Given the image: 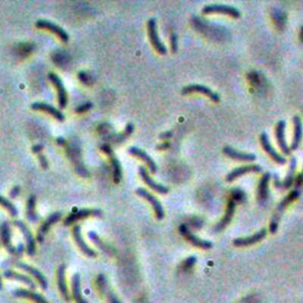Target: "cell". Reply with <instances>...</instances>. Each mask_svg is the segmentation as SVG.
Instances as JSON below:
<instances>
[{
  "label": "cell",
  "instance_id": "cell-1",
  "mask_svg": "<svg viewBox=\"0 0 303 303\" xmlns=\"http://www.w3.org/2000/svg\"><path fill=\"white\" fill-rule=\"evenodd\" d=\"M0 240H1L2 245L5 246V249L7 250L11 255L16 256V257H20V256L24 253L25 247L23 244H20L19 246H14L11 241V229H10V223L8 221H2L0 224Z\"/></svg>",
  "mask_w": 303,
  "mask_h": 303
},
{
  "label": "cell",
  "instance_id": "cell-2",
  "mask_svg": "<svg viewBox=\"0 0 303 303\" xmlns=\"http://www.w3.org/2000/svg\"><path fill=\"white\" fill-rule=\"evenodd\" d=\"M299 197H300V189H297V188L293 189V191H291L290 193L288 194V196L285 197L284 199L278 204L277 209H276L275 214H273V219H272V221H270V232H272V234H275V232L277 231L279 219H281L282 213H283V212L285 211V208H287L289 204L293 203L294 200L299 199Z\"/></svg>",
  "mask_w": 303,
  "mask_h": 303
},
{
  "label": "cell",
  "instance_id": "cell-3",
  "mask_svg": "<svg viewBox=\"0 0 303 303\" xmlns=\"http://www.w3.org/2000/svg\"><path fill=\"white\" fill-rule=\"evenodd\" d=\"M147 30H148V37H150L152 45L155 49V51L160 55H166L167 54V49L164 43L160 39L159 33H158V24H156L155 18H151L147 23Z\"/></svg>",
  "mask_w": 303,
  "mask_h": 303
},
{
  "label": "cell",
  "instance_id": "cell-4",
  "mask_svg": "<svg viewBox=\"0 0 303 303\" xmlns=\"http://www.w3.org/2000/svg\"><path fill=\"white\" fill-rule=\"evenodd\" d=\"M103 212L100 209H82V210H74L72 213H70L68 217L64 219V225L69 226L71 224L76 223L78 220L86 219L89 217H102Z\"/></svg>",
  "mask_w": 303,
  "mask_h": 303
},
{
  "label": "cell",
  "instance_id": "cell-5",
  "mask_svg": "<svg viewBox=\"0 0 303 303\" xmlns=\"http://www.w3.org/2000/svg\"><path fill=\"white\" fill-rule=\"evenodd\" d=\"M135 193L138 194L139 197L144 198L146 202H148V203L151 204L152 209H153L154 213H155L156 219H159V220L164 219V217H165L164 208H162L161 203H160L159 200L156 199V198L154 197L150 191H147V189H146V188H136L135 189Z\"/></svg>",
  "mask_w": 303,
  "mask_h": 303
},
{
  "label": "cell",
  "instance_id": "cell-6",
  "mask_svg": "<svg viewBox=\"0 0 303 303\" xmlns=\"http://www.w3.org/2000/svg\"><path fill=\"white\" fill-rule=\"evenodd\" d=\"M101 151L103 152V153H106L108 156H109L110 159V164H112V168H113V178H114V182L116 183H119L121 182L122 179V167L120 161H119V159L116 158V155L114 154L112 146L108 145V144H101L100 145Z\"/></svg>",
  "mask_w": 303,
  "mask_h": 303
},
{
  "label": "cell",
  "instance_id": "cell-7",
  "mask_svg": "<svg viewBox=\"0 0 303 303\" xmlns=\"http://www.w3.org/2000/svg\"><path fill=\"white\" fill-rule=\"evenodd\" d=\"M211 13H223L226 14V16L232 17V18H240L241 17V12L238 8L221 4H210L204 6L203 14H211Z\"/></svg>",
  "mask_w": 303,
  "mask_h": 303
},
{
  "label": "cell",
  "instance_id": "cell-8",
  "mask_svg": "<svg viewBox=\"0 0 303 303\" xmlns=\"http://www.w3.org/2000/svg\"><path fill=\"white\" fill-rule=\"evenodd\" d=\"M13 225L17 226L18 229L22 231V234L24 235L25 238V250L26 252H28L29 256H34V253H36V240H34V237L32 236V232L29 230V227L26 226V224L24 221L16 219L13 221Z\"/></svg>",
  "mask_w": 303,
  "mask_h": 303
},
{
  "label": "cell",
  "instance_id": "cell-9",
  "mask_svg": "<svg viewBox=\"0 0 303 303\" xmlns=\"http://www.w3.org/2000/svg\"><path fill=\"white\" fill-rule=\"evenodd\" d=\"M192 92H200V94L208 96L210 100L213 102L220 101V96L218 95L217 92L210 89L209 87L203 86V84H188V86L183 87L182 90V95H188V94H192Z\"/></svg>",
  "mask_w": 303,
  "mask_h": 303
},
{
  "label": "cell",
  "instance_id": "cell-10",
  "mask_svg": "<svg viewBox=\"0 0 303 303\" xmlns=\"http://www.w3.org/2000/svg\"><path fill=\"white\" fill-rule=\"evenodd\" d=\"M49 80L51 81V83L54 84L55 88L57 90L58 106H60L61 109H63V108H65L66 104H68V92H66L65 87H64L62 80H61L56 74H54V72L49 74Z\"/></svg>",
  "mask_w": 303,
  "mask_h": 303
},
{
  "label": "cell",
  "instance_id": "cell-11",
  "mask_svg": "<svg viewBox=\"0 0 303 303\" xmlns=\"http://www.w3.org/2000/svg\"><path fill=\"white\" fill-rule=\"evenodd\" d=\"M36 26L38 29H43V30H48L51 31L52 33H55L56 36L60 38L61 40L64 43H68L69 42V34L68 32H66L64 29L61 28L60 25L54 24V23L49 22V20L46 19H39L36 22Z\"/></svg>",
  "mask_w": 303,
  "mask_h": 303
},
{
  "label": "cell",
  "instance_id": "cell-12",
  "mask_svg": "<svg viewBox=\"0 0 303 303\" xmlns=\"http://www.w3.org/2000/svg\"><path fill=\"white\" fill-rule=\"evenodd\" d=\"M14 267L19 268V269H22L23 272H25L26 273H29V275L32 276L33 278H36V281L38 282V285H39L43 290H46L49 288L48 279H46L45 276L43 275V273H40L37 268L31 267V265H28L25 263H20V262H16V263H14Z\"/></svg>",
  "mask_w": 303,
  "mask_h": 303
},
{
  "label": "cell",
  "instance_id": "cell-13",
  "mask_svg": "<svg viewBox=\"0 0 303 303\" xmlns=\"http://www.w3.org/2000/svg\"><path fill=\"white\" fill-rule=\"evenodd\" d=\"M259 141H261V145H262V147H263V150L267 152L268 155H269L270 158L276 162V164H279V165L287 164V159H285L283 155H281L278 152H276L275 148H273L272 144H270V140L269 138H268L267 133L261 134V136H259Z\"/></svg>",
  "mask_w": 303,
  "mask_h": 303
},
{
  "label": "cell",
  "instance_id": "cell-14",
  "mask_svg": "<svg viewBox=\"0 0 303 303\" xmlns=\"http://www.w3.org/2000/svg\"><path fill=\"white\" fill-rule=\"evenodd\" d=\"M180 230V234H182L183 237L187 240L189 243L192 244V245L199 247V249H204V250H209L211 249L212 246V243L210 241H205V240H200L199 237H197L196 235L192 234L191 231H189V229L187 226L185 225V224H182V225H180L179 227Z\"/></svg>",
  "mask_w": 303,
  "mask_h": 303
},
{
  "label": "cell",
  "instance_id": "cell-15",
  "mask_svg": "<svg viewBox=\"0 0 303 303\" xmlns=\"http://www.w3.org/2000/svg\"><path fill=\"white\" fill-rule=\"evenodd\" d=\"M139 174H140V177L142 178V180H144V182L146 183V185H147L151 189H153V191L158 192V193L160 194H167L168 192H170V188H168L167 186L161 185V183L156 182L155 180L152 179L150 173H148L147 168L144 167V166H140L139 167Z\"/></svg>",
  "mask_w": 303,
  "mask_h": 303
},
{
  "label": "cell",
  "instance_id": "cell-16",
  "mask_svg": "<svg viewBox=\"0 0 303 303\" xmlns=\"http://www.w3.org/2000/svg\"><path fill=\"white\" fill-rule=\"evenodd\" d=\"M96 283H97L98 290L101 291V294L107 299L108 303H121L120 300L118 299V296L113 293V290L110 289L109 283H108V279L103 273H100L96 278Z\"/></svg>",
  "mask_w": 303,
  "mask_h": 303
},
{
  "label": "cell",
  "instance_id": "cell-17",
  "mask_svg": "<svg viewBox=\"0 0 303 303\" xmlns=\"http://www.w3.org/2000/svg\"><path fill=\"white\" fill-rule=\"evenodd\" d=\"M295 171H296V159L291 158L289 170H288V174H287V177L284 178V180H278L277 176L273 177V185H275V187H277L279 189L290 188L291 185L294 183V176H295Z\"/></svg>",
  "mask_w": 303,
  "mask_h": 303
},
{
  "label": "cell",
  "instance_id": "cell-18",
  "mask_svg": "<svg viewBox=\"0 0 303 303\" xmlns=\"http://www.w3.org/2000/svg\"><path fill=\"white\" fill-rule=\"evenodd\" d=\"M61 218H62V213H61V212H55V213H52L51 215H49V217L46 218V220L40 225V227H38L37 241L39 242V243H43V242H44L45 236L48 235L49 230H50L51 226L54 225V224H56Z\"/></svg>",
  "mask_w": 303,
  "mask_h": 303
},
{
  "label": "cell",
  "instance_id": "cell-19",
  "mask_svg": "<svg viewBox=\"0 0 303 303\" xmlns=\"http://www.w3.org/2000/svg\"><path fill=\"white\" fill-rule=\"evenodd\" d=\"M72 237H74V241L76 243V245L80 247V250L82 251L87 257H96V252L95 250H92L88 244L86 243V241L83 240L82 234H81V226L80 225H75L72 227Z\"/></svg>",
  "mask_w": 303,
  "mask_h": 303
},
{
  "label": "cell",
  "instance_id": "cell-20",
  "mask_svg": "<svg viewBox=\"0 0 303 303\" xmlns=\"http://www.w3.org/2000/svg\"><path fill=\"white\" fill-rule=\"evenodd\" d=\"M262 167L258 165H247V166H242V167H237L235 170H232L231 172L226 174V182H232L234 180L237 179L244 174L247 173H261Z\"/></svg>",
  "mask_w": 303,
  "mask_h": 303
},
{
  "label": "cell",
  "instance_id": "cell-21",
  "mask_svg": "<svg viewBox=\"0 0 303 303\" xmlns=\"http://www.w3.org/2000/svg\"><path fill=\"white\" fill-rule=\"evenodd\" d=\"M134 132V124L132 122H129V123L127 124L126 128H124V130L122 133H110L109 135H107L106 138H104V144H114V145H121L122 142L124 141L127 138H129L130 135H132V133Z\"/></svg>",
  "mask_w": 303,
  "mask_h": 303
},
{
  "label": "cell",
  "instance_id": "cell-22",
  "mask_svg": "<svg viewBox=\"0 0 303 303\" xmlns=\"http://www.w3.org/2000/svg\"><path fill=\"white\" fill-rule=\"evenodd\" d=\"M128 152H129V154H132L133 156H135V158L142 160V161L147 165L148 171H150L151 173H156V172H158V165H156V162L154 161L145 151L140 150L138 147H130Z\"/></svg>",
  "mask_w": 303,
  "mask_h": 303
},
{
  "label": "cell",
  "instance_id": "cell-23",
  "mask_svg": "<svg viewBox=\"0 0 303 303\" xmlns=\"http://www.w3.org/2000/svg\"><path fill=\"white\" fill-rule=\"evenodd\" d=\"M68 155H69V158L71 159V161L75 164L76 172H77V173L80 174V176L88 177L89 176L88 171H87V168L84 167L83 164H82V161H81V152H80V150H76V146L75 145L69 146Z\"/></svg>",
  "mask_w": 303,
  "mask_h": 303
},
{
  "label": "cell",
  "instance_id": "cell-24",
  "mask_svg": "<svg viewBox=\"0 0 303 303\" xmlns=\"http://www.w3.org/2000/svg\"><path fill=\"white\" fill-rule=\"evenodd\" d=\"M267 236V230L262 229L261 231L256 232L255 235L249 236V237H240V238H236L234 241V245L237 247H245V246H250L252 245V244L258 243V242H261L263 238Z\"/></svg>",
  "mask_w": 303,
  "mask_h": 303
},
{
  "label": "cell",
  "instance_id": "cell-25",
  "mask_svg": "<svg viewBox=\"0 0 303 303\" xmlns=\"http://www.w3.org/2000/svg\"><path fill=\"white\" fill-rule=\"evenodd\" d=\"M31 108L33 110H38V112H44L50 114L51 116H54L55 119H56L57 121H64V119H65V116H64V114L61 112L60 109H57V108L52 107L51 104L44 103V102H36V103H33L31 106Z\"/></svg>",
  "mask_w": 303,
  "mask_h": 303
},
{
  "label": "cell",
  "instance_id": "cell-26",
  "mask_svg": "<svg viewBox=\"0 0 303 303\" xmlns=\"http://www.w3.org/2000/svg\"><path fill=\"white\" fill-rule=\"evenodd\" d=\"M223 153L225 154L226 156H229V158H231L234 160H238V161H255L256 160L255 154L237 151V150H235V148L230 147V146L224 147Z\"/></svg>",
  "mask_w": 303,
  "mask_h": 303
},
{
  "label": "cell",
  "instance_id": "cell-27",
  "mask_svg": "<svg viewBox=\"0 0 303 303\" xmlns=\"http://www.w3.org/2000/svg\"><path fill=\"white\" fill-rule=\"evenodd\" d=\"M65 272H66V267L64 264H61L57 269V285L58 289H60V293L62 294L63 299L65 300V301H70V294L65 279Z\"/></svg>",
  "mask_w": 303,
  "mask_h": 303
},
{
  "label": "cell",
  "instance_id": "cell-28",
  "mask_svg": "<svg viewBox=\"0 0 303 303\" xmlns=\"http://www.w3.org/2000/svg\"><path fill=\"white\" fill-rule=\"evenodd\" d=\"M276 140H277V145L285 155H289L291 153L290 147L288 146L287 141H285V122L279 121L276 126Z\"/></svg>",
  "mask_w": 303,
  "mask_h": 303
},
{
  "label": "cell",
  "instance_id": "cell-29",
  "mask_svg": "<svg viewBox=\"0 0 303 303\" xmlns=\"http://www.w3.org/2000/svg\"><path fill=\"white\" fill-rule=\"evenodd\" d=\"M270 178H272V174L269 172L263 174V177L261 178L258 183V191H257V198L258 202L261 204H263L267 202L268 197H269V182Z\"/></svg>",
  "mask_w": 303,
  "mask_h": 303
},
{
  "label": "cell",
  "instance_id": "cell-30",
  "mask_svg": "<svg viewBox=\"0 0 303 303\" xmlns=\"http://www.w3.org/2000/svg\"><path fill=\"white\" fill-rule=\"evenodd\" d=\"M294 121V138L293 142H291L290 150L296 151L299 148L300 144H301V140L303 136V127H302V121L301 118L299 115H295L293 119Z\"/></svg>",
  "mask_w": 303,
  "mask_h": 303
},
{
  "label": "cell",
  "instance_id": "cell-31",
  "mask_svg": "<svg viewBox=\"0 0 303 303\" xmlns=\"http://www.w3.org/2000/svg\"><path fill=\"white\" fill-rule=\"evenodd\" d=\"M2 276L7 279H14V281L22 282V283L29 285L32 290L36 289V287H37V284L34 283V281L30 277V276L23 275V273H16V272H13V270H6V272L2 273Z\"/></svg>",
  "mask_w": 303,
  "mask_h": 303
},
{
  "label": "cell",
  "instance_id": "cell-32",
  "mask_svg": "<svg viewBox=\"0 0 303 303\" xmlns=\"http://www.w3.org/2000/svg\"><path fill=\"white\" fill-rule=\"evenodd\" d=\"M13 296L19 297V299L31 300V301L34 303H49L44 296L29 289H16L13 291Z\"/></svg>",
  "mask_w": 303,
  "mask_h": 303
},
{
  "label": "cell",
  "instance_id": "cell-33",
  "mask_svg": "<svg viewBox=\"0 0 303 303\" xmlns=\"http://www.w3.org/2000/svg\"><path fill=\"white\" fill-rule=\"evenodd\" d=\"M235 210H236L235 200L230 199L229 200V204H227V209H226L225 215H224L223 219H221L219 223H218L217 225H215L214 229H213L215 232L221 231V230H224L227 225H229L230 221L232 220V217H234V214H235Z\"/></svg>",
  "mask_w": 303,
  "mask_h": 303
},
{
  "label": "cell",
  "instance_id": "cell-34",
  "mask_svg": "<svg viewBox=\"0 0 303 303\" xmlns=\"http://www.w3.org/2000/svg\"><path fill=\"white\" fill-rule=\"evenodd\" d=\"M71 294L72 299L76 303H89L84 299L81 291V276L80 273H75L71 279Z\"/></svg>",
  "mask_w": 303,
  "mask_h": 303
},
{
  "label": "cell",
  "instance_id": "cell-35",
  "mask_svg": "<svg viewBox=\"0 0 303 303\" xmlns=\"http://www.w3.org/2000/svg\"><path fill=\"white\" fill-rule=\"evenodd\" d=\"M88 237H89V240L101 250V251H103L104 253H107V255H109V256L115 255V250H114L110 245H108L107 243H104V242L101 240L100 236L96 234L95 231H89Z\"/></svg>",
  "mask_w": 303,
  "mask_h": 303
},
{
  "label": "cell",
  "instance_id": "cell-36",
  "mask_svg": "<svg viewBox=\"0 0 303 303\" xmlns=\"http://www.w3.org/2000/svg\"><path fill=\"white\" fill-rule=\"evenodd\" d=\"M36 196L32 194L29 197L28 202H26V218L31 221V223H37L39 220V214L36 212Z\"/></svg>",
  "mask_w": 303,
  "mask_h": 303
},
{
  "label": "cell",
  "instance_id": "cell-37",
  "mask_svg": "<svg viewBox=\"0 0 303 303\" xmlns=\"http://www.w3.org/2000/svg\"><path fill=\"white\" fill-rule=\"evenodd\" d=\"M0 205L6 210L12 217H17V215H18V210H17L14 204L12 202H10V199H7V198L0 196Z\"/></svg>",
  "mask_w": 303,
  "mask_h": 303
},
{
  "label": "cell",
  "instance_id": "cell-38",
  "mask_svg": "<svg viewBox=\"0 0 303 303\" xmlns=\"http://www.w3.org/2000/svg\"><path fill=\"white\" fill-rule=\"evenodd\" d=\"M92 108V103L91 102H87V103L81 104L80 107L76 108V113H84V112H88L89 109H91Z\"/></svg>",
  "mask_w": 303,
  "mask_h": 303
},
{
  "label": "cell",
  "instance_id": "cell-39",
  "mask_svg": "<svg viewBox=\"0 0 303 303\" xmlns=\"http://www.w3.org/2000/svg\"><path fill=\"white\" fill-rule=\"evenodd\" d=\"M171 48H172V52L178 51V37L174 32L171 34Z\"/></svg>",
  "mask_w": 303,
  "mask_h": 303
},
{
  "label": "cell",
  "instance_id": "cell-40",
  "mask_svg": "<svg viewBox=\"0 0 303 303\" xmlns=\"http://www.w3.org/2000/svg\"><path fill=\"white\" fill-rule=\"evenodd\" d=\"M38 161H39L40 166H42V167L44 168V170H46V168L49 167L48 159H46V156H45V155H43L42 153H40V154H38Z\"/></svg>",
  "mask_w": 303,
  "mask_h": 303
},
{
  "label": "cell",
  "instance_id": "cell-41",
  "mask_svg": "<svg viewBox=\"0 0 303 303\" xmlns=\"http://www.w3.org/2000/svg\"><path fill=\"white\" fill-rule=\"evenodd\" d=\"M197 262V258L194 257V256H192V257H189V258H187L185 261V263H183V265H186V267L187 268H192L194 265V263H196Z\"/></svg>",
  "mask_w": 303,
  "mask_h": 303
},
{
  "label": "cell",
  "instance_id": "cell-42",
  "mask_svg": "<svg viewBox=\"0 0 303 303\" xmlns=\"http://www.w3.org/2000/svg\"><path fill=\"white\" fill-rule=\"evenodd\" d=\"M42 151H43V145H40V144L34 145L33 147H32V152H33L34 154H37V155H38V154L42 153Z\"/></svg>",
  "mask_w": 303,
  "mask_h": 303
},
{
  "label": "cell",
  "instance_id": "cell-43",
  "mask_svg": "<svg viewBox=\"0 0 303 303\" xmlns=\"http://www.w3.org/2000/svg\"><path fill=\"white\" fill-rule=\"evenodd\" d=\"M20 192V188L18 187V186H16V187H13L12 191H11V197L12 198H16L17 194H18Z\"/></svg>",
  "mask_w": 303,
  "mask_h": 303
},
{
  "label": "cell",
  "instance_id": "cell-44",
  "mask_svg": "<svg viewBox=\"0 0 303 303\" xmlns=\"http://www.w3.org/2000/svg\"><path fill=\"white\" fill-rule=\"evenodd\" d=\"M173 135L171 132H167V133H162L160 134V139H167V138H171V136Z\"/></svg>",
  "mask_w": 303,
  "mask_h": 303
},
{
  "label": "cell",
  "instance_id": "cell-45",
  "mask_svg": "<svg viewBox=\"0 0 303 303\" xmlns=\"http://www.w3.org/2000/svg\"><path fill=\"white\" fill-rule=\"evenodd\" d=\"M168 147H170V142H165L164 145L156 146V148H158V150H165V148H168Z\"/></svg>",
  "mask_w": 303,
  "mask_h": 303
},
{
  "label": "cell",
  "instance_id": "cell-46",
  "mask_svg": "<svg viewBox=\"0 0 303 303\" xmlns=\"http://www.w3.org/2000/svg\"><path fill=\"white\" fill-rule=\"evenodd\" d=\"M2 289V279H1V275H0V290Z\"/></svg>",
  "mask_w": 303,
  "mask_h": 303
}]
</instances>
